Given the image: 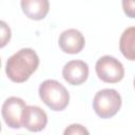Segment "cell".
Here are the masks:
<instances>
[{
    "instance_id": "8fae6325",
    "label": "cell",
    "mask_w": 135,
    "mask_h": 135,
    "mask_svg": "<svg viewBox=\"0 0 135 135\" xmlns=\"http://www.w3.org/2000/svg\"><path fill=\"white\" fill-rule=\"evenodd\" d=\"M122 9L129 18H135V0H122Z\"/></svg>"
},
{
    "instance_id": "52a82bcc",
    "label": "cell",
    "mask_w": 135,
    "mask_h": 135,
    "mask_svg": "<svg viewBox=\"0 0 135 135\" xmlns=\"http://www.w3.org/2000/svg\"><path fill=\"white\" fill-rule=\"evenodd\" d=\"M47 123L46 113L39 107L26 105L22 114V127L31 132L42 131Z\"/></svg>"
},
{
    "instance_id": "5bb4252c",
    "label": "cell",
    "mask_w": 135,
    "mask_h": 135,
    "mask_svg": "<svg viewBox=\"0 0 135 135\" xmlns=\"http://www.w3.org/2000/svg\"><path fill=\"white\" fill-rule=\"evenodd\" d=\"M133 84H134V89H135V77H134V81H133Z\"/></svg>"
},
{
    "instance_id": "7c38bea8",
    "label": "cell",
    "mask_w": 135,
    "mask_h": 135,
    "mask_svg": "<svg viewBox=\"0 0 135 135\" xmlns=\"http://www.w3.org/2000/svg\"><path fill=\"white\" fill-rule=\"evenodd\" d=\"M65 135L66 134H89V131L82 127L81 124H78V123H74V124H71L69 126L64 132H63Z\"/></svg>"
},
{
    "instance_id": "ba28073f",
    "label": "cell",
    "mask_w": 135,
    "mask_h": 135,
    "mask_svg": "<svg viewBox=\"0 0 135 135\" xmlns=\"http://www.w3.org/2000/svg\"><path fill=\"white\" fill-rule=\"evenodd\" d=\"M58 43L62 52L74 55L82 51L85 44V39L78 30L69 28L60 34Z\"/></svg>"
},
{
    "instance_id": "4fadbf2b",
    "label": "cell",
    "mask_w": 135,
    "mask_h": 135,
    "mask_svg": "<svg viewBox=\"0 0 135 135\" xmlns=\"http://www.w3.org/2000/svg\"><path fill=\"white\" fill-rule=\"evenodd\" d=\"M1 47H3L11 39V30L4 21H1Z\"/></svg>"
},
{
    "instance_id": "6da1fadb",
    "label": "cell",
    "mask_w": 135,
    "mask_h": 135,
    "mask_svg": "<svg viewBox=\"0 0 135 135\" xmlns=\"http://www.w3.org/2000/svg\"><path fill=\"white\" fill-rule=\"evenodd\" d=\"M39 57L37 53L30 47H24L12 55L5 63V73L7 77L17 83L26 81L37 70Z\"/></svg>"
},
{
    "instance_id": "277c9868",
    "label": "cell",
    "mask_w": 135,
    "mask_h": 135,
    "mask_svg": "<svg viewBox=\"0 0 135 135\" xmlns=\"http://www.w3.org/2000/svg\"><path fill=\"white\" fill-rule=\"evenodd\" d=\"M95 70L98 78L107 83H117L124 76L122 63L110 55L100 57L96 62Z\"/></svg>"
},
{
    "instance_id": "8992f818",
    "label": "cell",
    "mask_w": 135,
    "mask_h": 135,
    "mask_svg": "<svg viewBox=\"0 0 135 135\" xmlns=\"http://www.w3.org/2000/svg\"><path fill=\"white\" fill-rule=\"evenodd\" d=\"M62 76L71 85L82 84L89 77V65L82 60H71L64 64Z\"/></svg>"
},
{
    "instance_id": "5b68a950",
    "label": "cell",
    "mask_w": 135,
    "mask_h": 135,
    "mask_svg": "<svg viewBox=\"0 0 135 135\" xmlns=\"http://www.w3.org/2000/svg\"><path fill=\"white\" fill-rule=\"evenodd\" d=\"M25 101L19 97H8L2 104V118L7 127L20 129L22 127V114L25 109Z\"/></svg>"
},
{
    "instance_id": "7a4b0ae2",
    "label": "cell",
    "mask_w": 135,
    "mask_h": 135,
    "mask_svg": "<svg viewBox=\"0 0 135 135\" xmlns=\"http://www.w3.org/2000/svg\"><path fill=\"white\" fill-rule=\"evenodd\" d=\"M40 99L53 111H63L70 102L69 91L57 80L46 79L39 85Z\"/></svg>"
},
{
    "instance_id": "30bf717a",
    "label": "cell",
    "mask_w": 135,
    "mask_h": 135,
    "mask_svg": "<svg viewBox=\"0 0 135 135\" xmlns=\"http://www.w3.org/2000/svg\"><path fill=\"white\" fill-rule=\"evenodd\" d=\"M119 50L128 60L135 61V26L123 31L119 39Z\"/></svg>"
},
{
    "instance_id": "9c48e42d",
    "label": "cell",
    "mask_w": 135,
    "mask_h": 135,
    "mask_svg": "<svg viewBox=\"0 0 135 135\" xmlns=\"http://www.w3.org/2000/svg\"><path fill=\"white\" fill-rule=\"evenodd\" d=\"M24 15L32 20H42L50 11L49 0H21Z\"/></svg>"
},
{
    "instance_id": "3957f363",
    "label": "cell",
    "mask_w": 135,
    "mask_h": 135,
    "mask_svg": "<svg viewBox=\"0 0 135 135\" xmlns=\"http://www.w3.org/2000/svg\"><path fill=\"white\" fill-rule=\"evenodd\" d=\"M121 96L114 89L98 91L93 99V109L97 116L108 119L115 116L121 108Z\"/></svg>"
}]
</instances>
